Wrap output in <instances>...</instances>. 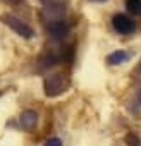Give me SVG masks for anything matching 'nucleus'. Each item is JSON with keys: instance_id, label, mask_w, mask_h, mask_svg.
Here are the masks:
<instances>
[{"instance_id": "f257e3e1", "label": "nucleus", "mask_w": 141, "mask_h": 146, "mask_svg": "<svg viewBox=\"0 0 141 146\" xmlns=\"http://www.w3.org/2000/svg\"><path fill=\"white\" fill-rule=\"evenodd\" d=\"M67 88H69V78L64 74V72H55V74H50L43 81L45 95L50 96V98H55V96L62 95Z\"/></svg>"}, {"instance_id": "f03ea898", "label": "nucleus", "mask_w": 141, "mask_h": 146, "mask_svg": "<svg viewBox=\"0 0 141 146\" xmlns=\"http://www.w3.org/2000/svg\"><path fill=\"white\" fill-rule=\"evenodd\" d=\"M0 21H2L5 26H9L12 31H16L21 38H24V40H29V38H33V35H35V31H33V28L29 26V24H26L24 21H21L19 17H16V16H12V14H2L0 16Z\"/></svg>"}, {"instance_id": "7ed1b4c3", "label": "nucleus", "mask_w": 141, "mask_h": 146, "mask_svg": "<svg viewBox=\"0 0 141 146\" xmlns=\"http://www.w3.org/2000/svg\"><path fill=\"white\" fill-rule=\"evenodd\" d=\"M112 26L119 35H131L136 29V24L131 17H127L126 14H115L112 17Z\"/></svg>"}, {"instance_id": "20e7f679", "label": "nucleus", "mask_w": 141, "mask_h": 146, "mask_svg": "<svg viewBox=\"0 0 141 146\" xmlns=\"http://www.w3.org/2000/svg\"><path fill=\"white\" fill-rule=\"evenodd\" d=\"M47 31L53 40H64L69 35V26L64 21H53L47 26Z\"/></svg>"}, {"instance_id": "39448f33", "label": "nucleus", "mask_w": 141, "mask_h": 146, "mask_svg": "<svg viewBox=\"0 0 141 146\" xmlns=\"http://www.w3.org/2000/svg\"><path fill=\"white\" fill-rule=\"evenodd\" d=\"M19 124L24 131H33L38 124V113L35 110H24L19 117Z\"/></svg>"}, {"instance_id": "423d86ee", "label": "nucleus", "mask_w": 141, "mask_h": 146, "mask_svg": "<svg viewBox=\"0 0 141 146\" xmlns=\"http://www.w3.org/2000/svg\"><path fill=\"white\" fill-rule=\"evenodd\" d=\"M43 5L52 11V12H57V14H62L65 12V5H67V0H41Z\"/></svg>"}, {"instance_id": "0eeeda50", "label": "nucleus", "mask_w": 141, "mask_h": 146, "mask_svg": "<svg viewBox=\"0 0 141 146\" xmlns=\"http://www.w3.org/2000/svg\"><path fill=\"white\" fill-rule=\"evenodd\" d=\"M40 62H41V65H43V67H52V65H55V64H59V62H60V55H57V53H55V52H52V50H47V52H43V53H41Z\"/></svg>"}, {"instance_id": "6e6552de", "label": "nucleus", "mask_w": 141, "mask_h": 146, "mask_svg": "<svg viewBox=\"0 0 141 146\" xmlns=\"http://www.w3.org/2000/svg\"><path fill=\"white\" fill-rule=\"evenodd\" d=\"M129 60V53L126 50H117V52H112L108 57H107V62L112 64V65H119V64H124Z\"/></svg>"}, {"instance_id": "1a4fd4ad", "label": "nucleus", "mask_w": 141, "mask_h": 146, "mask_svg": "<svg viewBox=\"0 0 141 146\" xmlns=\"http://www.w3.org/2000/svg\"><path fill=\"white\" fill-rule=\"evenodd\" d=\"M126 7L132 16H141V0H126Z\"/></svg>"}, {"instance_id": "9d476101", "label": "nucleus", "mask_w": 141, "mask_h": 146, "mask_svg": "<svg viewBox=\"0 0 141 146\" xmlns=\"http://www.w3.org/2000/svg\"><path fill=\"white\" fill-rule=\"evenodd\" d=\"M72 55H74L72 45L62 46V50H60V60H62V62H70V60H72Z\"/></svg>"}, {"instance_id": "9b49d317", "label": "nucleus", "mask_w": 141, "mask_h": 146, "mask_svg": "<svg viewBox=\"0 0 141 146\" xmlns=\"http://www.w3.org/2000/svg\"><path fill=\"white\" fill-rule=\"evenodd\" d=\"M124 141H126L127 146H141V137L138 134H134V132H127Z\"/></svg>"}, {"instance_id": "f8f14e48", "label": "nucleus", "mask_w": 141, "mask_h": 146, "mask_svg": "<svg viewBox=\"0 0 141 146\" xmlns=\"http://www.w3.org/2000/svg\"><path fill=\"white\" fill-rule=\"evenodd\" d=\"M45 146H62V141L59 137H50L45 141Z\"/></svg>"}, {"instance_id": "ddd939ff", "label": "nucleus", "mask_w": 141, "mask_h": 146, "mask_svg": "<svg viewBox=\"0 0 141 146\" xmlns=\"http://www.w3.org/2000/svg\"><path fill=\"white\" fill-rule=\"evenodd\" d=\"M4 2H9V4H17L19 0H4Z\"/></svg>"}, {"instance_id": "4468645a", "label": "nucleus", "mask_w": 141, "mask_h": 146, "mask_svg": "<svg viewBox=\"0 0 141 146\" xmlns=\"http://www.w3.org/2000/svg\"><path fill=\"white\" fill-rule=\"evenodd\" d=\"M91 2H105V0H91Z\"/></svg>"}]
</instances>
